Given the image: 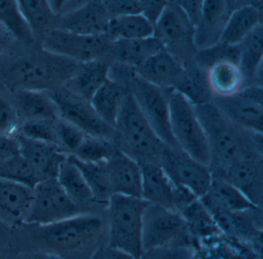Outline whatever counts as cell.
Returning a JSON list of instances; mask_svg holds the SVG:
<instances>
[{
  "label": "cell",
  "mask_w": 263,
  "mask_h": 259,
  "mask_svg": "<svg viewBox=\"0 0 263 259\" xmlns=\"http://www.w3.org/2000/svg\"><path fill=\"white\" fill-rule=\"evenodd\" d=\"M32 226L30 239L36 252L60 259H90L107 242L106 220L93 212Z\"/></svg>",
  "instance_id": "cell-1"
},
{
  "label": "cell",
  "mask_w": 263,
  "mask_h": 259,
  "mask_svg": "<svg viewBox=\"0 0 263 259\" xmlns=\"http://www.w3.org/2000/svg\"><path fill=\"white\" fill-rule=\"evenodd\" d=\"M195 109L209 145V167L212 176H221L229 166L249 155L262 154V134L241 128L212 102Z\"/></svg>",
  "instance_id": "cell-2"
},
{
  "label": "cell",
  "mask_w": 263,
  "mask_h": 259,
  "mask_svg": "<svg viewBox=\"0 0 263 259\" xmlns=\"http://www.w3.org/2000/svg\"><path fill=\"white\" fill-rule=\"evenodd\" d=\"M112 142L139 164L158 163L164 145L143 116L130 93L123 100L114 125Z\"/></svg>",
  "instance_id": "cell-3"
},
{
  "label": "cell",
  "mask_w": 263,
  "mask_h": 259,
  "mask_svg": "<svg viewBox=\"0 0 263 259\" xmlns=\"http://www.w3.org/2000/svg\"><path fill=\"white\" fill-rule=\"evenodd\" d=\"M148 202L141 198L113 195L106 206V247L140 259L143 253L142 225Z\"/></svg>",
  "instance_id": "cell-4"
},
{
  "label": "cell",
  "mask_w": 263,
  "mask_h": 259,
  "mask_svg": "<svg viewBox=\"0 0 263 259\" xmlns=\"http://www.w3.org/2000/svg\"><path fill=\"white\" fill-rule=\"evenodd\" d=\"M81 64L66 58L42 53L22 59L9 70L7 78L13 89L50 91L51 87L66 83Z\"/></svg>",
  "instance_id": "cell-5"
},
{
  "label": "cell",
  "mask_w": 263,
  "mask_h": 259,
  "mask_svg": "<svg viewBox=\"0 0 263 259\" xmlns=\"http://www.w3.org/2000/svg\"><path fill=\"white\" fill-rule=\"evenodd\" d=\"M169 110L171 131L178 148L209 166V145L195 106L182 95L173 90L169 98Z\"/></svg>",
  "instance_id": "cell-6"
},
{
  "label": "cell",
  "mask_w": 263,
  "mask_h": 259,
  "mask_svg": "<svg viewBox=\"0 0 263 259\" xmlns=\"http://www.w3.org/2000/svg\"><path fill=\"white\" fill-rule=\"evenodd\" d=\"M127 88L140 111L161 142L171 148H179L171 131L169 98L174 89L155 87L140 78L135 71Z\"/></svg>",
  "instance_id": "cell-7"
},
{
  "label": "cell",
  "mask_w": 263,
  "mask_h": 259,
  "mask_svg": "<svg viewBox=\"0 0 263 259\" xmlns=\"http://www.w3.org/2000/svg\"><path fill=\"white\" fill-rule=\"evenodd\" d=\"M114 40L107 34L86 36L53 29L43 35L41 49L80 64L108 57Z\"/></svg>",
  "instance_id": "cell-8"
},
{
  "label": "cell",
  "mask_w": 263,
  "mask_h": 259,
  "mask_svg": "<svg viewBox=\"0 0 263 259\" xmlns=\"http://www.w3.org/2000/svg\"><path fill=\"white\" fill-rule=\"evenodd\" d=\"M170 246L193 247L185 222L176 211L148 204L143 216V252Z\"/></svg>",
  "instance_id": "cell-9"
},
{
  "label": "cell",
  "mask_w": 263,
  "mask_h": 259,
  "mask_svg": "<svg viewBox=\"0 0 263 259\" xmlns=\"http://www.w3.org/2000/svg\"><path fill=\"white\" fill-rule=\"evenodd\" d=\"M195 28L175 1H168L154 27L156 38L166 51L183 66L193 63L197 50L194 44Z\"/></svg>",
  "instance_id": "cell-10"
},
{
  "label": "cell",
  "mask_w": 263,
  "mask_h": 259,
  "mask_svg": "<svg viewBox=\"0 0 263 259\" xmlns=\"http://www.w3.org/2000/svg\"><path fill=\"white\" fill-rule=\"evenodd\" d=\"M91 212L90 208L70 199L56 179H45L33 188V204L26 225H49Z\"/></svg>",
  "instance_id": "cell-11"
},
{
  "label": "cell",
  "mask_w": 263,
  "mask_h": 259,
  "mask_svg": "<svg viewBox=\"0 0 263 259\" xmlns=\"http://www.w3.org/2000/svg\"><path fill=\"white\" fill-rule=\"evenodd\" d=\"M159 165L174 185L190 190L199 199L207 192L212 183V176L209 166L179 148L165 145Z\"/></svg>",
  "instance_id": "cell-12"
},
{
  "label": "cell",
  "mask_w": 263,
  "mask_h": 259,
  "mask_svg": "<svg viewBox=\"0 0 263 259\" xmlns=\"http://www.w3.org/2000/svg\"><path fill=\"white\" fill-rule=\"evenodd\" d=\"M47 92L56 105L61 119L75 125L89 136L112 140L114 128L98 116L90 101L66 89Z\"/></svg>",
  "instance_id": "cell-13"
},
{
  "label": "cell",
  "mask_w": 263,
  "mask_h": 259,
  "mask_svg": "<svg viewBox=\"0 0 263 259\" xmlns=\"http://www.w3.org/2000/svg\"><path fill=\"white\" fill-rule=\"evenodd\" d=\"M262 87L250 85L229 97L213 96L211 102L241 128L262 134Z\"/></svg>",
  "instance_id": "cell-14"
},
{
  "label": "cell",
  "mask_w": 263,
  "mask_h": 259,
  "mask_svg": "<svg viewBox=\"0 0 263 259\" xmlns=\"http://www.w3.org/2000/svg\"><path fill=\"white\" fill-rule=\"evenodd\" d=\"M220 177L237 188L254 206L262 208L263 156L249 155L229 166Z\"/></svg>",
  "instance_id": "cell-15"
},
{
  "label": "cell",
  "mask_w": 263,
  "mask_h": 259,
  "mask_svg": "<svg viewBox=\"0 0 263 259\" xmlns=\"http://www.w3.org/2000/svg\"><path fill=\"white\" fill-rule=\"evenodd\" d=\"M110 18L104 1H84L76 10L59 16L57 28L86 36L106 34Z\"/></svg>",
  "instance_id": "cell-16"
},
{
  "label": "cell",
  "mask_w": 263,
  "mask_h": 259,
  "mask_svg": "<svg viewBox=\"0 0 263 259\" xmlns=\"http://www.w3.org/2000/svg\"><path fill=\"white\" fill-rule=\"evenodd\" d=\"M33 200V188L0 178V221L6 226L26 225Z\"/></svg>",
  "instance_id": "cell-17"
},
{
  "label": "cell",
  "mask_w": 263,
  "mask_h": 259,
  "mask_svg": "<svg viewBox=\"0 0 263 259\" xmlns=\"http://www.w3.org/2000/svg\"><path fill=\"white\" fill-rule=\"evenodd\" d=\"M243 1H203L202 19L195 29L194 44L197 50L213 47L220 42L232 12Z\"/></svg>",
  "instance_id": "cell-18"
},
{
  "label": "cell",
  "mask_w": 263,
  "mask_h": 259,
  "mask_svg": "<svg viewBox=\"0 0 263 259\" xmlns=\"http://www.w3.org/2000/svg\"><path fill=\"white\" fill-rule=\"evenodd\" d=\"M20 144L21 156L28 162L41 181L56 179L61 164L68 153L53 144L27 139L16 134Z\"/></svg>",
  "instance_id": "cell-19"
},
{
  "label": "cell",
  "mask_w": 263,
  "mask_h": 259,
  "mask_svg": "<svg viewBox=\"0 0 263 259\" xmlns=\"http://www.w3.org/2000/svg\"><path fill=\"white\" fill-rule=\"evenodd\" d=\"M113 195L141 198L140 164L117 149L106 163Z\"/></svg>",
  "instance_id": "cell-20"
},
{
  "label": "cell",
  "mask_w": 263,
  "mask_h": 259,
  "mask_svg": "<svg viewBox=\"0 0 263 259\" xmlns=\"http://www.w3.org/2000/svg\"><path fill=\"white\" fill-rule=\"evenodd\" d=\"M200 200L212 216L219 213L238 212L255 207L235 187L222 178L215 176H212L209 190Z\"/></svg>",
  "instance_id": "cell-21"
},
{
  "label": "cell",
  "mask_w": 263,
  "mask_h": 259,
  "mask_svg": "<svg viewBox=\"0 0 263 259\" xmlns=\"http://www.w3.org/2000/svg\"><path fill=\"white\" fill-rule=\"evenodd\" d=\"M184 68L173 55L163 50L136 67L135 71L140 78L155 87L173 89Z\"/></svg>",
  "instance_id": "cell-22"
},
{
  "label": "cell",
  "mask_w": 263,
  "mask_h": 259,
  "mask_svg": "<svg viewBox=\"0 0 263 259\" xmlns=\"http://www.w3.org/2000/svg\"><path fill=\"white\" fill-rule=\"evenodd\" d=\"M262 2H243L229 16L221 35V44L238 46L262 24Z\"/></svg>",
  "instance_id": "cell-23"
},
{
  "label": "cell",
  "mask_w": 263,
  "mask_h": 259,
  "mask_svg": "<svg viewBox=\"0 0 263 259\" xmlns=\"http://www.w3.org/2000/svg\"><path fill=\"white\" fill-rule=\"evenodd\" d=\"M13 104L24 121L58 120V108L47 91L13 89Z\"/></svg>",
  "instance_id": "cell-24"
},
{
  "label": "cell",
  "mask_w": 263,
  "mask_h": 259,
  "mask_svg": "<svg viewBox=\"0 0 263 259\" xmlns=\"http://www.w3.org/2000/svg\"><path fill=\"white\" fill-rule=\"evenodd\" d=\"M238 47V67L244 76L246 87H262V24L258 26Z\"/></svg>",
  "instance_id": "cell-25"
},
{
  "label": "cell",
  "mask_w": 263,
  "mask_h": 259,
  "mask_svg": "<svg viewBox=\"0 0 263 259\" xmlns=\"http://www.w3.org/2000/svg\"><path fill=\"white\" fill-rule=\"evenodd\" d=\"M141 169V199L152 205L174 211V187L158 163L140 164Z\"/></svg>",
  "instance_id": "cell-26"
},
{
  "label": "cell",
  "mask_w": 263,
  "mask_h": 259,
  "mask_svg": "<svg viewBox=\"0 0 263 259\" xmlns=\"http://www.w3.org/2000/svg\"><path fill=\"white\" fill-rule=\"evenodd\" d=\"M110 62L107 57L81 64L78 71L64 84V89L90 101L108 78Z\"/></svg>",
  "instance_id": "cell-27"
},
{
  "label": "cell",
  "mask_w": 263,
  "mask_h": 259,
  "mask_svg": "<svg viewBox=\"0 0 263 259\" xmlns=\"http://www.w3.org/2000/svg\"><path fill=\"white\" fill-rule=\"evenodd\" d=\"M163 50L161 42L154 36L130 40L118 39L114 41L108 58L110 62L135 69Z\"/></svg>",
  "instance_id": "cell-28"
},
{
  "label": "cell",
  "mask_w": 263,
  "mask_h": 259,
  "mask_svg": "<svg viewBox=\"0 0 263 259\" xmlns=\"http://www.w3.org/2000/svg\"><path fill=\"white\" fill-rule=\"evenodd\" d=\"M173 89L194 106L210 103L213 97L208 81L207 71L195 65V62L184 67Z\"/></svg>",
  "instance_id": "cell-29"
},
{
  "label": "cell",
  "mask_w": 263,
  "mask_h": 259,
  "mask_svg": "<svg viewBox=\"0 0 263 259\" xmlns=\"http://www.w3.org/2000/svg\"><path fill=\"white\" fill-rule=\"evenodd\" d=\"M128 88L125 85L107 80L93 95L90 102L95 113L107 125L114 128L115 120Z\"/></svg>",
  "instance_id": "cell-30"
},
{
  "label": "cell",
  "mask_w": 263,
  "mask_h": 259,
  "mask_svg": "<svg viewBox=\"0 0 263 259\" xmlns=\"http://www.w3.org/2000/svg\"><path fill=\"white\" fill-rule=\"evenodd\" d=\"M208 81L213 96L229 97L246 87L244 76L237 64L223 62L207 71Z\"/></svg>",
  "instance_id": "cell-31"
},
{
  "label": "cell",
  "mask_w": 263,
  "mask_h": 259,
  "mask_svg": "<svg viewBox=\"0 0 263 259\" xmlns=\"http://www.w3.org/2000/svg\"><path fill=\"white\" fill-rule=\"evenodd\" d=\"M56 179L64 192L78 205L90 209L97 205L82 173L68 158L60 166Z\"/></svg>",
  "instance_id": "cell-32"
},
{
  "label": "cell",
  "mask_w": 263,
  "mask_h": 259,
  "mask_svg": "<svg viewBox=\"0 0 263 259\" xmlns=\"http://www.w3.org/2000/svg\"><path fill=\"white\" fill-rule=\"evenodd\" d=\"M68 159L73 162L82 173L97 205L106 208L109 199L113 196L110 179L105 164H95L79 160L73 155H68Z\"/></svg>",
  "instance_id": "cell-33"
},
{
  "label": "cell",
  "mask_w": 263,
  "mask_h": 259,
  "mask_svg": "<svg viewBox=\"0 0 263 259\" xmlns=\"http://www.w3.org/2000/svg\"><path fill=\"white\" fill-rule=\"evenodd\" d=\"M194 241H201L222 234L213 216L200 199L192 202L181 213Z\"/></svg>",
  "instance_id": "cell-34"
},
{
  "label": "cell",
  "mask_w": 263,
  "mask_h": 259,
  "mask_svg": "<svg viewBox=\"0 0 263 259\" xmlns=\"http://www.w3.org/2000/svg\"><path fill=\"white\" fill-rule=\"evenodd\" d=\"M106 34L118 39H145L154 36V27L141 14L110 18Z\"/></svg>",
  "instance_id": "cell-35"
},
{
  "label": "cell",
  "mask_w": 263,
  "mask_h": 259,
  "mask_svg": "<svg viewBox=\"0 0 263 259\" xmlns=\"http://www.w3.org/2000/svg\"><path fill=\"white\" fill-rule=\"evenodd\" d=\"M0 23L18 42L30 45L34 34L20 10L18 1H0Z\"/></svg>",
  "instance_id": "cell-36"
},
{
  "label": "cell",
  "mask_w": 263,
  "mask_h": 259,
  "mask_svg": "<svg viewBox=\"0 0 263 259\" xmlns=\"http://www.w3.org/2000/svg\"><path fill=\"white\" fill-rule=\"evenodd\" d=\"M20 10L33 34H45L58 27V16L53 13L48 1H18Z\"/></svg>",
  "instance_id": "cell-37"
},
{
  "label": "cell",
  "mask_w": 263,
  "mask_h": 259,
  "mask_svg": "<svg viewBox=\"0 0 263 259\" xmlns=\"http://www.w3.org/2000/svg\"><path fill=\"white\" fill-rule=\"evenodd\" d=\"M117 149L110 139L86 135L78 148L71 155L82 162L105 164Z\"/></svg>",
  "instance_id": "cell-38"
},
{
  "label": "cell",
  "mask_w": 263,
  "mask_h": 259,
  "mask_svg": "<svg viewBox=\"0 0 263 259\" xmlns=\"http://www.w3.org/2000/svg\"><path fill=\"white\" fill-rule=\"evenodd\" d=\"M0 178L23 184L33 189L41 182L34 170L21 155L0 163Z\"/></svg>",
  "instance_id": "cell-39"
},
{
  "label": "cell",
  "mask_w": 263,
  "mask_h": 259,
  "mask_svg": "<svg viewBox=\"0 0 263 259\" xmlns=\"http://www.w3.org/2000/svg\"><path fill=\"white\" fill-rule=\"evenodd\" d=\"M239 50L238 46H229L218 42L204 50H198L194 57V62L200 68L208 71L215 64L231 62L238 66Z\"/></svg>",
  "instance_id": "cell-40"
},
{
  "label": "cell",
  "mask_w": 263,
  "mask_h": 259,
  "mask_svg": "<svg viewBox=\"0 0 263 259\" xmlns=\"http://www.w3.org/2000/svg\"><path fill=\"white\" fill-rule=\"evenodd\" d=\"M58 120L24 121L16 133L27 139L53 144L61 148L57 130Z\"/></svg>",
  "instance_id": "cell-41"
},
{
  "label": "cell",
  "mask_w": 263,
  "mask_h": 259,
  "mask_svg": "<svg viewBox=\"0 0 263 259\" xmlns=\"http://www.w3.org/2000/svg\"><path fill=\"white\" fill-rule=\"evenodd\" d=\"M57 130L61 148L69 155L74 153L87 135L78 127L61 118L57 121Z\"/></svg>",
  "instance_id": "cell-42"
},
{
  "label": "cell",
  "mask_w": 263,
  "mask_h": 259,
  "mask_svg": "<svg viewBox=\"0 0 263 259\" xmlns=\"http://www.w3.org/2000/svg\"><path fill=\"white\" fill-rule=\"evenodd\" d=\"M193 247L170 246L144 251L140 259H192Z\"/></svg>",
  "instance_id": "cell-43"
},
{
  "label": "cell",
  "mask_w": 263,
  "mask_h": 259,
  "mask_svg": "<svg viewBox=\"0 0 263 259\" xmlns=\"http://www.w3.org/2000/svg\"><path fill=\"white\" fill-rule=\"evenodd\" d=\"M21 123L19 115L13 104L0 97V133L16 134Z\"/></svg>",
  "instance_id": "cell-44"
},
{
  "label": "cell",
  "mask_w": 263,
  "mask_h": 259,
  "mask_svg": "<svg viewBox=\"0 0 263 259\" xmlns=\"http://www.w3.org/2000/svg\"><path fill=\"white\" fill-rule=\"evenodd\" d=\"M110 17L141 13V1H104Z\"/></svg>",
  "instance_id": "cell-45"
},
{
  "label": "cell",
  "mask_w": 263,
  "mask_h": 259,
  "mask_svg": "<svg viewBox=\"0 0 263 259\" xmlns=\"http://www.w3.org/2000/svg\"><path fill=\"white\" fill-rule=\"evenodd\" d=\"M21 155L20 144L16 134L0 133V163Z\"/></svg>",
  "instance_id": "cell-46"
},
{
  "label": "cell",
  "mask_w": 263,
  "mask_h": 259,
  "mask_svg": "<svg viewBox=\"0 0 263 259\" xmlns=\"http://www.w3.org/2000/svg\"><path fill=\"white\" fill-rule=\"evenodd\" d=\"M183 10L189 22L196 28L202 19L203 1H175Z\"/></svg>",
  "instance_id": "cell-47"
},
{
  "label": "cell",
  "mask_w": 263,
  "mask_h": 259,
  "mask_svg": "<svg viewBox=\"0 0 263 259\" xmlns=\"http://www.w3.org/2000/svg\"><path fill=\"white\" fill-rule=\"evenodd\" d=\"M198 199L199 198L195 196L190 190L175 185L172 197L174 211L180 214L184 208H187Z\"/></svg>",
  "instance_id": "cell-48"
},
{
  "label": "cell",
  "mask_w": 263,
  "mask_h": 259,
  "mask_svg": "<svg viewBox=\"0 0 263 259\" xmlns=\"http://www.w3.org/2000/svg\"><path fill=\"white\" fill-rule=\"evenodd\" d=\"M141 14L155 27L165 7L166 1H141Z\"/></svg>",
  "instance_id": "cell-49"
},
{
  "label": "cell",
  "mask_w": 263,
  "mask_h": 259,
  "mask_svg": "<svg viewBox=\"0 0 263 259\" xmlns=\"http://www.w3.org/2000/svg\"><path fill=\"white\" fill-rule=\"evenodd\" d=\"M102 259H135L130 254L118 250L105 247L103 251Z\"/></svg>",
  "instance_id": "cell-50"
},
{
  "label": "cell",
  "mask_w": 263,
  "mask_h": 259,
  "mask_svg": "<svg viewBox=\"0 0 263 259\" xmlns=\"http://www.w3.org/2000/svg\"><path fill=\"white\" fill-rule=\"evenodd\" d=\"M16 259H60L50 254H43V253L32 252L26 253L18 256Z\"/></svg>",
  "instance_id": "cell-51"
},
{
  "label": "cell",
  "mask_w": 263,
  "mask_h": 259,
  "mask_svg": "<svg viewBox=\"0 0 263 259\" xmlns=\"http://www.w3.org/2000/svg\"><path fill=\"white\" fill-rule=\"evenodd\" d=\"M9 236H10V228L6 226V225L0 221V247L7 243Z\"/></svg>",
  "instance_id": "cell-52"
},
{
  "label": "cell",
  "mask_w": 263,
  "mask_h": 259,
  "mask_svg": "<svg viewBox=\"0 0 263 259\" xmlns=\"http://www.w3.org/2000/svg\"><path fill=\"white\" fill-rule=\"evenodd\" d=\"M105 247L106 245L105 246L101 247L90 259H102L103 251H104V248H105Z\"/></svg>",
  "instance_id": "cell-53"
},
{
  "label": "cell",
  "mask_w": 263,
  "mask_h": 259,
  "mask_svg": "<svg viewBox=\"0 0 263 259\" xmlns=\"http://www.w3.org/2000/svg\"><path fill=\"white\" fill-rule=\"evenodd\" d=\"M4 47H5V42H4L2 36H0V54L4 51Z\"/></svg>",
  "instance_id": "cell-54"
},
{
  "label": "cell",
  "mask_w": 263,
  "mask_h": 259,
  "mask_svg": "<svg viewBox=\"0 0 263 259\" xmlns=\"http://www.w3.org/2000/svg\"><path fill=\"white\" fill-rule=\"evenodd\" d=\"M195 250V249H194ZM192 259H201V257H199V255H198V253L196 252V251H195V252H194L193 257H192Z\"/></svg>",
  "instance_id": "cell-55"
},
{
  "label": "cell",
  "mask_w": 263,
  "mask_h": 259,
  "mask_svg": "<svg viewBox=\"0 0 263 259\" xmlns=\"http://www.w3.org/2000/svg\"><path fill=\"white\" fill-rule=\"evenodd\" d=\"M0 259H7V257H6L3 254V253L1 252V251H0Z\"/></svg>",
  "instance_id": "cell-56"
}]
</instances>
